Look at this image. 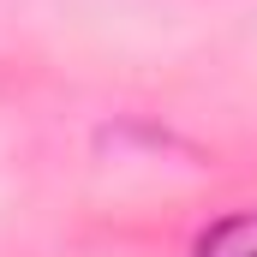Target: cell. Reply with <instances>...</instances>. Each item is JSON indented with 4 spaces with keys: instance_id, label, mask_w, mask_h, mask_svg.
<instances>
[{
    "instance_id": "obj_1",
    "label": "cell",
    "mask_w": 257,
    "mask_h": 257,
    "mask_svg": "<svg viewBox=\"0 0 257 257\" xmlns=\"http://www.w3.org/2000/svg\"><path fill=\"white\" fill-rule=\"evenodd\" d=\"M197 257H257V209L227 215L221 227H209L197 239Z\"/></svg>"
}]
</instances>
